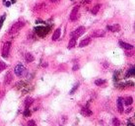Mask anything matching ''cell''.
Returning a JSON list of instances; mask_svg holds the SVG:
<instances>
[{
	"mask_svg": "<svg viewBox=\"0 0 135 126\" xmlns=\"http://www.w3.org/2000/svg\"><path fill=\"white\" fill-rule=\"evenodd\" d=\"M34 103V99L33 97H28V99H26V101H25V106L28 108L29 106H31L32 104Z\"/></svg>",
	"mask_w": 135,
	"mask_h": 126,
	"instance_id": "17",
	"label": "cell"
},
{
	"mask_svg": "<svg viewBox=\"0 0 135 126\" xmlns=\"http://www.w3.org/2000/svg\"><path fill=\"white\" fill-rule=\"evenodd\" d=\"M81 114H82L83 116H90V115L93 114V112H92V110H90L88 108V106H85V107H83L82 109H81Z\"/></svg>",
	"mask_w": 135,
	"mask_h": 126,
	"instance_id": "10",
	"label": "cell"
},
{
	"mask_svg": "<svg viewBox=\"0 0 135 126\" xmlns=\"http://www.w3.org/2000/svg\"><path fill=\"white\" fill-rule=\"evenodd\" d=\"M105 83H106V81H105V80H103V79H98V80L95 81V84H96L97 86H104Z\"/></svg>",
	"mask_w": 135,
	"mask_h": 126,
	"instance_id": "22",
	"label": "cell"
},
{
	"mask_svg": "<svg viewBox=\"0 0 135 126\" xmlns=\"http://www.w3.org/2000/svg\"><path fill=\"white\" fill-rule=\"evenodd\" d=\"M85 28L84 27H79V28H77L75 31H73L71 34H70V36L71 37H74V38H77V37H79L80 36H82L83 34L85 33Z\"/></svg>",
	"mask_w": 135,
	"mask_h": 126,
	"instance_id": "4",
	"label": "cell"
},
{
	"mask_svg": "<svg viewBox=\"0 0 135 126\" xmlns=\"http://www.w3.org/2000/svg\"><path fill=\"white\" fill-rule=\"evenodd\" d=\"M6 66H7V65H6V64H5L4 62L0 61V72H2V71H3V70H4L5 68H6Z\"/></svg>",
	"mask_w": 135,
	"mask_h": 126,
	"instance_id": "26",
	"label": "cell"
},
{
	"mask_svg": "<svg viewBox=\"0 0 135 126\" xmlns=\"http://www.w3.org/2000/svg\"><path fill=\"white\" fill-rule=\"evenodd\" d=\"M49 1H50L51 3H56V2H58L59 0H49Z\"/></svg>",
	"mask_w": 135,
	"mask_h": 126,
	"instance_id": "31",
	"label": "cell"
},
{
	"mask_svg": "<svg viewBox=\"0 0 135 126\" xmlns=\"http://www.w3.org/2000/svg\"><path fill=\"white\" fill-rule=\"evenodd\" d=\"M30 115H31V111L27 108L26 110L24 111V116H25V117H27V116H30Z\"/></svg>",
	"mask_w": 135,
	"mask_h": 126,
	"instance_id": "27",
	"label": "cell"
},
{
	"mask_svg": "<svg viewBox=\"0 0 135 126\" xmlns=\"http://www.w3.org/2000/svg\"><path fill=\"white\" fill-rule=\"evenodd\" d=\"M14 72H15V74L18 76V77H24V76H26L27 75V69H26V67L23 65L22 63H18L17 65H16L15 69H14Z\"/></svg>",
	"mask_w": 135,
	"mask_h": 126,
	"instance_id": "3",
	"label": "cell"
},
{
	"mask_svg": "<svg viewBox=\"0 0 135 126\" xmlns=\"http://www.w3.org/2000/svg\"><path fill=\"white\" fill-rule=\"evenodd\" d=\"M78 11H79V6H76L72 10V12L70 14V21L71 22H75L76 20L78 19Z\"/></svg>",
	"mask_w": 135,
	"mask_h": 126,
	"instance_id": "6",
	"label": "cell"
},
{
	"mask_svg": "<svg viewBox=\"0 0 135 126\" xmlns=\"http://www.w3.org/2000/svg\"><path fill=\"white\" fill-rule=\"evenodd\" d=\"M117 110L118 112L122 113L123 111V102H122V97H118L117 99Z\"/></svg>",
	"mask_w": 135,
	"mask_h": 126,
	"instance_id": "13",
	"label": "cell"
},
{
	"mask_svg": "<svg viewBox=\"0 0 135 126\" xmlns=\"http://www.w3.org/2000/svg\"><path fill=\"white\" fill-rule=\"evenodd\" d=\"M89 44H91V38H90V37H88V38H85V39L81 40V43H80L79 46H80V47H84V46H87V45H89Z\"/></svg>",
	"mask_w": 135,
	"mask_h": 126,
	"instance_id": "14",
	"label": "cell"
},
{
	"mask_svg": "<svg viewBox=\"0 0 135 126\" xmlns=\"http://www.w3.org/2000/svg\"><path fill=\"white\" fill-rule=\"evenodd\" d=\"M25 59H26V61H27V62H29V63H30V62H33V61H34L35 57H34V56L31 54V53H29V52H28V53H26V54H25Z\"/></svg>",
	"mask_w": 135,
	"mask_h": 126,
	"instance_id": "16",
	"label": "cell"
},
{
	"mask_svg": "<svg viewBox=\"0 0 135 126\" xmlns=\"http://www.w3.org/2000/svg\"><path fill=\"white\" fill-rule=\"evenodd\" d=\"M100 8H101V4H97V5H95L93 9L91 10V12H92V14L93 15H96L98 12H99V10H100Z\"/></svg>",
	"mask_w": 135,
	"mask_h": 126,
	"instance_id": "18",
	"label": "cell"
},
{
	"mask_svg": "<svg viewBox=\"0 0 135 126\" xmlns=\"http://www.w3.org/2000/svg\"><path fill=\"white\" fill-rule=\"evenodd\" d=\"M78 87H79V83H76V85L73 87V88H72V90L70 91V93H69V94H70V95H73V94L76 92V90L78 89Z\"/></svg>",
	"mask_w": 135,
	"mask_h": 126,
	"instance_id": "23",
	"label": "cell"
},
{
	"mask_svg": "<svg viewBox=\"0 0 135 126\" xmlns=\"http://www.w3.org/2000/svg\"><path fill=\"white\" fill-rule=\"evenodd\" d=\"M132 102H133V100H132L131 96H128V97H125V99H124V104L127 105V106L132 104Z\"/></svg>",
	"mask_w": 135,
	"mask_h": 126,
	"instance_id": "20",
	"label": "cell"
},
{
	"mask_svg": "<svg viewBox=\"0 0 135 126\" xmlns=\"http://www.w3.org/2000/svg\"><path fill=\"white\" fill-rule=\"evenodd\" d=\"M60 35H61V30H60V29H57V30L54 32V34H53L52 40H57V39L59 38Z\"/></svg>",
	"mask_w": 135,
	"mask_h": 126,
	"instance_id": "15",
	"label": "cell"
},
{
	"mask_svg": "<svg viewBox=\"0 0 135 126\" xmlns=\"http://www.w3.org/2000/svg\"><path fill=\"white\" fill-rule=\"evenodd\" d=\"M105 31L97 30V31H95V32L92 33V36H91V37H105Z\"/></svg>",
	"mask_w": 135,
	"mask_h": 126,
	"instance_id": "7",
	"label": "cell"
},
{
	"mask_svg": "<svg viewBox=\"0 0 135 126\" xmlns=\"http://www.w3.org/2000/svg\"><path fill=\"white\" fill-rule=\"evenodd\" d=\"M28 126H37V124H36V122L34 120H30L29 123H28Z\"/></svg>",
	"mask_w": 135,
	"mask_h": 126,
	"instance_id": "29",
	"label": "cell"
},
{
	"mask_svg": "<svg viewBox=\"0 0 135 126\" xmlns=\"http://www.w3.org/2000/svg\"><path fill=\"white\" fill-rule=\"evenodd\" d=\"M45 8V3H39V4H37L35 7H34V12H42L44 9Z\"/></svg>",
	"mask_w": 135,
	"mask_h": 126,
	"instance_id": "11",
	"label": "cell"
},
{
	"mask_svg": "<svg viewBox=\"0 0 135 126\" xmlns=\"http://www.w3.org/2000/svg\"><path fill=\"white\" fill-rule=\"evenodd\" d=\"M130 111H131V108H128L127 110H126V112L128 113V112H130Z\"/></svg>",
	"mask_w": 135,
	"mask_h": 126,
	"instance_id": "33",
	"label": "cell"
},
{
	"mask_svg": "<svg viewBox=\"0 0 135 126\" xmlns=\"http://www.w3.org/2000/svg\"><path fill=\"white\" fill-rule=\"evenodd\" d=\"M106 29L111 32H113V33H116V32H119L120 31V26L118 24H115V25H113V26H107Z\"/></svg>",
	"mask_w": 135,
	"mask_h": 126,
	"instance_id": "9",
	"label": "cell"
},
{
	"mask_svg": "<svg viewBox=\"0 0 135 126\" xmlns=\"http://www.w3.org/2000/svg\"><path fill=\"white\" fill-rule=\"evenodd\" d=\"M72 69H73V71H76V70H78V69H79V66H78V65H75V66L73 67Z\"/></svg>",
	"mask_w": 135,
	"mask_h": 126,
	"instance_id": "30",
	"label": "cell"
},
{
	"mask_svg": "<svg viewBox=\"0 0 135 126\" xmlns=\"http://www.w3.org/2000/svg\"><path fill=\"white\" fill-rule=\"evenodd\" d=\"M113 126H120V121L117 118H113Z\"/></svg>",
	"mask_w": 135,
	"mask_h": 126,
	"instance_id": "25",
	"label": "cell"
},
{
	"mask_svg": "<svg viewBox=\"0 0 135 126\" xmlns=\"http://www.w3.org/2000/svg\"><path fill=\"white\" fill-rule=\"evenodd\" d=\"M135 76V69L134 67H131L129 70H128L127 74H126V77H134Z\"/></svg>",
	"mask_w": 135,
	"mask_h": 126,
	"instance_id": "19",
	"label": "cell"
},
{
	"mask_svg": "<svg viewBox=\"0 0 135 126\" xmlns=\"http://www.w3.org/2000/svg\"><path fill=\"white\" fill-rule=\"evenodd\" d=\"M118 44H119L120 47H122V48H124V49H126V50H129V49H132V48H133V45H131L130 44H126V43H124V41H121V40H120Z\"/></svg>",
	"mask_w": 135,
	"mask_h": 126,
	"instance_id": "12",
	"label": "cell"
},
{
	"mask_svg": "<svg viewBox=\"0 0 135 126\" xmlns=\"http://www.w3.org/2000/svg\"><path fill=\"white\" fill-rule=\"evenodd\" d=\"M4 20H5V15L1 16V17H0V29H1V27H2V24L4 22Z\"/></svg>",
	"mask_w": 135,
	"mask_h": 126,
	"instance_id": "28",
	"label": "cell"
},
{
	"mask_svg": "<svg viewBox=\"0 0 135 126\" xmlns=\"http://www.w3.org/2000/svg\"><path fill=\"white\" fill-rule=\"evenodd\" d=\"M13 81V75L11 72H8L6 76H5V78H4V84L5 85H9V84H11Z\"/></svg>",
	"mask_w": 135,
	"mask_h": 126,
	"instance_id": "8",
	"label": "cell"
},
{
	"mask_svg": "<svg viewBox=\"0 0 135 126\" xmlns=\"http://www.w3.org/2000/svg\"><path fill=\"white\" fill-rule=\"evenodd\" d=\"M127 125L128 126H134V116H133V117H131L130 119H128Z\"/></svg>",
	"mask_w": 135,
	"mask_h": 126,
	"instance_id": "24",
	"label": "cell"
},
{
	"mask_svg": "<svg viewBox=\"0 0 135 126\" xmlns=\"http://www.w3.org/2000/svg\"><path fill=\"white\" fill-rule=\"evenodd\" d=\"M11 3H14V2H16V0H9Z\"/></svg>",
	"mask_w": 135,
	"mask_h": 126,
	"instance_id": "32",
	"label": "cell"
},
{
	"mask_svg": "<svg viewBox=\"0 0 135 126\" xmlns=\"http://www.w3.org/2000/svg\"><path fill=\"white\" fill-rule=\"evenodd\" d=\"M25 26V23L24 22H17L15 23L11 28H10V30L8 32V34L10 35V36H13V35H16V34H18V32L22 29L23 27Z\"/></svg>",
	"mask_w": 135,
	"mask_h": 126,
	"instance_id": "2",
	"label": "cell"
},
{
	"mask_svg": "<svg viewBox=\"0 0 135 126\" xmlns=\"http://www.w3.org/2000/svg\"><path fill=\"white\" fill-rule=\"evenodd\" d=\"M50 31V27L49 26H38L35 28V32L36 34L38 35L39 37H45Z\"/></svg>",
	"mask_w": 135,
	"mask_h": 126,
	"instance_id": "1",
	"label": "cell"
},
{
	"mask_svg": "<svg viewBox=\"0 0 135 126\" xmlns=\"http://www.w3.org/2000/svg\"><path fill=\"white\" fill-rule=\"evenodd\" d=\"M10 47H11V41H6L3 47H2V57L6 58L9 54V50H10Z\"/></svg>",
	"mask_w": 135,
	"mask_h": 126,
	"instance_id": "5",
	"label": "cell"
},
{
	"mask_svg": "<svg viewBox=\"0 0 135 126\" xmlns=\"http://www.w3.org/2000/svg\"><path fill=\"white\" fill-rule=\"evenodd\" d=\"M76 45V38L74 37H72L71 39H70V41H69V45H68V48H72V47H74Z\"/></svg>",
	"mask_w": 135,
	"mask_h": 126,
	"instance_id": "21",
	"label": "cell"
}]
</instances>
